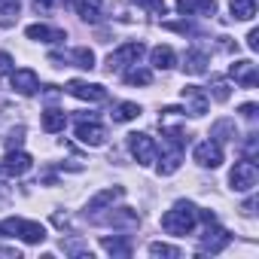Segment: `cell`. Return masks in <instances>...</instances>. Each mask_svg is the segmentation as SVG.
<instances>
[{
	"label": "cell",
	"instance_id": "8992f818",
	"mask_svg": "<svg viewBox=\"0 0 259 259\" xmlns=\"http://www.w3.org/2000/svg\"><path fill=\"white\" fill-rule=\"evenodd\" d=\"M180 95H183V101H186V113H189V116H204V113H207L210 98H207V92H204L201 85H183Z\"/></svg>",
	"mask_w": 259,
	"mask_h": 259
},
{
	"label": "cell",
	"instance_id": "4dcf8cb0",
	"mask_svg": "<svg viewBox=\"0 0 259 259\" xmlns=\"http://www.w3.org/2000/svg\"><path fill=\"white\" fill-rule=\"evenodd\" d=\"M138 7H144L147 13H153V16H165V0H135Z\"/></svg>",
	"mask_w": 259,
	"mask_h": 259
},
{
	"label": "cell",
	"instance_id": "9a60e30c",
	"mask_svg": "<svg viewBox=\"0 0 259 259\" xmlns=\"http://www.w3.org/2000/svg\"><path fill=\"white\" fill-rule=\"evenodd\" d=\"M25 34H28V40H40V43H61L64 40V31L46 28V25H31Z\"/></svg>",
	"mask_w": 259,
	"mask_h": 259
},
{
	"label": "cell",
	"instance_id": "f546056e",
	"mask_svg": "<svg viewBox=\"0 0 259 259\" xmlns=\"http://www.w3.org/2000/svg\"><path fill=\"white\" fill-rule=\"evenodd\" d=\"M19 10H22V0H0V16L4 19L19 16Z\"/></svg>",
	"mask_w": 259,
	"mask_h": 259
},
{
	"label": "cell",
	"instance_id": "6da1fadb",
	"mask_svg": "<svg viewBox=\"0 0 259 259\" xmlns=\"http://www.w3.org/2000/svg\"><path fill=\"white\" fill-rule=\"evenodd\" d=\"M195 220H198L195 204H189V201H177V204L162 217V229H165L168 235H189V232L195 229Z\"/></svg>",
	"mask_w": 259,
	"mask_h": 259
},
{
	"label": "cell",
	"instance_id": "d6986e66",
	"mask_svg": "<svg viewBox=\"0 0 259 259\" xmlns=\"http://www.w3.org/2000/svg\"><path fill=\"white\" fill-rule=\"evenodd\" d=\"M104 223H110V226H138L141 217H138V210H132V207H119V210H113Z\"/></svg>",
	"mask_w": 259,
	"mask_h": 259
},
{
	"label": "cell",
	"instance_id": "ffe728a7",
	"mask_svg": "<svg viewBox=\"0 0 259 259\" xmlns=\"http://www.w3.org/2000/svg\"><path fill=\"white\" fill-rule=\"evenodd\" d=\"M150 58H153V67H159V70L174 67V61H177V55H174L171 46H156V49L150 52Z\"/></svg>",
	"mask_w": 259,
	"mask_h": 259
},
{
	"label": "cell",
	"instance_id": "8d00e7d4",
	"mask_svg": "<svg viewBox=\"0 0 259 259\" xmlns=\"http://www.w3.org/2000/svg\"><path fill=\"white\" fill-rule=\"evenodd\" d=\"M241 113H244L247 119H253V116H256V104H244V107H241Z\"/></svg>",
	"mask_w": 259,
	"mask_h": 259
},
{
	"label": "cell",
	"instance_id": "7402d4cb",
	"mask_svg": "<svg viewBox=\"0 0 259 259\" xmlns=\"http://www.w3.org/2000/svg\"><path fill=\"white\" fill-rule=\"evenodd\" d=\"M122 192H125L122 186H116V189H104V192H98V195H95V198L89 201V210L95 213V210H101V207H107V204H113L116 198H122Z\"/></svg>",
	"mask_w": 259,
	"mask_h": 259
},
{
	"label": "cell",
	"instance_id": "ba28073f",
	"mask_svg": "<svg viewBox=\"0 0 259 259\" xmlns=\"http://www.w3.org/2000/svg\"><path fill=\"white\" fill-rule=\"evenodd\" d=\"M67 92H70L73 98H79V101H95V104L107 98V89H104V85H98V82H82V79L67 82Z\"/></svg>",
	"mask_w": 259,
	"mask_h": 259
},
{
	"label": "cell",
	"instance_id": "5b68a950",
	"mask_svg": "<svg viewBox=\"0 0 259 259\" xmlns=\"http://www.w3.org/2000/svg\"><path fill=\"white\" fill-rule=\"evenodd\" d=\"M128 150L138 159V165H153L156 162V144L150 135H128Z\"/></svg>",
	"mask_w": 259,
	"mask_h": 259
},
{
	"label": "cell",
	"instance_id": "603a6c76",
	"mask_svg": "<svg viewBox=\"0 0 259 259\" xmlns=\"http://www.w3.org/2000/svg\"><path fill=\"white\" fill-rule=\"evenodd\" d=\"M138 116H141V107L132 104V101H125V104H116V107H113V119H116V122H132V119H138Z\"/></svg>",
	"mask_w": 259,
	"mask_h": 259
},
{
	"label": "cell",
	"instance_id": "9c48e42d",
	"mask_svg": "<svg viewBox=\"0 0 259 259\" xmlns=\"http://www.w3.org/2000/svg\"><path fill=\"white\" fill-rule=\"evenodd\" d=\"M195 162L201 168H220L223 165V147L217 141H204L195 147Z\"/></svg>",
	"mask_w": 259,
	"mask_h": 259
},
{
	"label": "cell",
	"instance_id": "277c9868",
	"mask_svg": "<svg viewBox=\"0 0 259 259\" xmlns=\"http://www.w3.org/2000/svg\"><path fill=\"white\" fill-rule=\"evenodd\" d=\"M141 55H144V43H125V46H119L116 52H110L107 70H110V73H113V70H125V67L138 64Z\"/></svg>",
	"mask_w": 259,
	"mask_h": 259
},
{
	"label": "cell",
	"instance_id": "5bb4252c",
	"mask_svg": "<svg viewBox=\"0 0 259 259\" xmlns=\"http://www.w3.org/2000/svg\"><path fill=\"white\" fill-rule=\"evenodd\" d=\"M177 10H180L183 16H195V13L213 16V13H217V0H177Z\"/></svg>",
	"mask_w": 259,
	"mask_h": 259
},
{
	"label": "cell",
	"instance_id": "ac0fdd59",
	"mask_svg": "<svg viewBox=\"0 0 259 259\" xmlns=\"http://www.w3.org/2000/svg\"><path fill=\"white\" fill-rule=\"evenodd\" d=\"M64 125H67V113L64 110H46L43 113V132L55 135V132H64Z\"/></svg>",
	"mask_w": 259,
	"mask_h": 259
},
{
	"label": "cell",
	"instance_id": "cb8c5ba5",
	"mask_svg": "<svg viewBox=\"0 0 259 259\" xmlns=\"http://www.w3.org/2000/svg\"><path fill=\"white\" fill-rule=\"evenodd\" d=\"M70 61H73L76 67H82V70H92V67H95V52L85 49V46H82V49H73V52H70Z\"/></svg>",
	"mask_w": 259,
	"mask_h": 259
},
{
	"label": "cell",
	"instance_id": "d6a6232c",
	"mask_svg": "<svg viewBox=\"0 0 259 259\" xmlns=\"http://www.w3.org/2000/svg\"><path fill=\"white\" fill-rule=\"evenodd\" d=\"M22 135H25V128H16V132L10 135V141H7V147H10V150H16V147L22 144Z\"/></svg>",
	"mask_w": 259,
	"mask_h": 259
},
{
	"label": "cell",
	"instance_id": "e0dca14e",
	"mask_svg": "<svg viewBox=\"0 0 259 259\" xmlns=\"http://www.w3.org/2000/svg\"><path fill=\"white\" fill-rule=\"evenodd\" d=\"M101 247H104L110 256H122V259L132 256V241L122 238V235H119V238H101Z\"/></svg>",
	"mask_w": 259,
	"mask_h": 259
},
{
	"label": "cell",
	"instance_id": "2e32d148",
	"mask_svg": "<svg viewBox=\"0 0 259 259\" xmlns=\"http://www.w3.org/2000/svg\"><path fill=\"white\" fill-rule=\"evenodd\" d=\"M183 67H186V73H204L207 70V52H201V49H189L186 52V58H183Z\"/></svg>",
	"mask_w": 259,
	"mask_h": 259
},
{
	"label": "cell",
	"instance_id": "3957f363",
	"mask_svg": "<svg viewBox=\"0 0 259 259\" xmlns=\"http://www.w3.org/2000/svg\"><path fill=\"white\" fill-rule=\"evenodd\" d=\"M256 180H259L256 162H250V159L235 162V168H232V174H229V183H232L235 192H250V189L256 186Z\"/></svg>",
	"mask_w": 259,
	"mask_h": 259
},
{
	"label": "cell",
	"instance_id": "7a4b0ae2",
	"mask_svg": "<svg viewBox=\"0 0 259 259\" xmlns=\"http://www.w3.org/2000/svg\"><path fill=\"white\" fill-rule=\"evenodd\" d=\"M0 235H4V238H16V235H19L25 244H40V241H46V229H43L40 223L19 220V217H10V220L0 223Z\"/></svg>",
	"mask_w": 259,
	"mask_h": 259
},
{
	"label": "cell",
	"instance_id": "d4e9b609",
	"mask_svg": "<svg viewBox=\"0 0 259 259\" xmlns=\"http://www.w3.org/2000/svg\"><path fill=\"white\" fill-rule=\"evenodd\" d=\"M177 168H180V150H174V147H171V153L159 162V174H162V177H168V174H174Z\"/></svg>",
	"mask_w": 259,
	"mask_h": 259
},
{
	"label": "cell",
	"instance_id": "d590c367",
	"mask_svg": "<svg viewBox=\"0 0 259 259\" xmlns=\"http://www.w3.org/2000/svg\"><path fill=\"white\" fill-rule=\"evenodd\" d=\"M55 4H58V0H34V7H37V10H52Z\"/></svg>",
	"mask_w": 259,
	"mask_h": 259
},
{
	"label": "cell",
	"instance_id": "484cf974",
	"mask_svg": "<svg viewBox=\"0 0 259 259\" xmlns=\"http://www.w3.org/2000/svg\"><path fill=\"white\" fill-rule=\"evenodd\" d=\"M125 82H128V85H150V82H153V73L135 67V70H128V73H125Z\"/></svg>",
	"mask_w": 259,
	"mask_h": 259
},
{
	"label": "cell",
	"instance_id": "f1b7e54d",
	"mask_svg": "<svg viewBox=\"0 0 259 259\" xmlns=\"http://www.w3.org/2000/svg\"><path fill=\"white\" fill-rule=\"evenodd\" d=\"M150 256H171V259H177L180 256V250L177 247H171V244H150Z\"/></svg>",
	"mask_w": 259,
	"mask_h": 259
},
{
	"label": "cell",
	"instance_id": "4fadbf2b",
	"mask_svg": "<svg viewBox=\"0 0 259 259\" xmlns=\"http://www.w3.org/2000/svg\"><path fill=\"white\" fill-rule=\"evenodd\" d=\"M229 73H232V79H235V82H241L244 89H253V85H256V79H259V76H256V64H253V61H235V64L229 67Z\"/></svg>",
	"mask_w": 259,
	"mask_h": 259
},
{
	"label": "cell",
	"instance_id": "52a82bcc",
	"mask_svg": "<svg viewBox=\"0 0 259 259\" xmlns=\"http://www.w3.org/2000/svg\"><path fill=\"white\" fill-rule=\"evenodd\" d=\"M76 138H79L82 144H89V147H101V144L107 141V132H104V125H101V122L82 116L79 125H76Z\"/></svg>",
	"mask_w": 259,
	"mask_h": 259
},
{
	"label": "cell",
	"instance_id": "8fae6325",
	"mask_svg": "<svg viewBox=\"0 0 259 259\" xmlns=\"http://www.w3.org/2000/svg\"><path fill=\"white\" fill-rule=\"evenodd\" d=\"M25 171H31V156L22 150H10L4 159V174L7 177H22Z\"/></svg>",
	"mask_w": 259,
	"mask_h": 259
},
{
	"label": "cell",
	"instance_id": "7c38bea8",
	"mask_svg": "<svg viewBox=\"0 0 259 259\" xmlns=\"http://www.w3.org/2000/svg\"><path fill=\"white\" fill-rule=\"evenodd\" d=\"M10 82H13V89H16L19 95H34V92L40 89V79H37V73H34V70H28V67H22V70H13Z\"/></svg>",
	"mask_w": 259,
	"mask_h": 259
},
{
	"label": "cell",
	"instance_id": "e575fe53",
	"mask_svg": "<svg viewBox=\"0 0 259 259\" xmlns=\"http://www.w3.org/2000/svg\"><path fill=\"white\" fill-rule=\"evenodd\" d=\"M247 46H250L253 52L259 49V31H250V34H247Z\"/></svg>",
	"mask_w": 259,
	"mask_h": 259
},
{
	"label": "cell",
	"instance_id": "4316f807",
	"mask_svg": "<svg viewBox=\"0 0 259 259\" xmlns=\"http://www.w3.org/2000/svg\"><path fill=\"white\" fill-rule=\"evenodd\" d=\"M210 135H213V138H220V135H229L226 141H235V138H238V128H235V122H232V119H220V122L213 125V132H210Z\"/></svg>",
	"mask_w": 259,
	"mask_h": 259
},
{
	"label": "cell",
	"instance_id": "836d02e7",
	"mask_svg": "<svg viewBox=\"0 0 259 259\" xmlns=\"http://www.w3.org/2000/svg\"><path fill=\"white\" fill-rule=\"evenodd\" d=\"M10 67H13V58H10L7 52H0V73H7Z\"/></svg>",
	"mask_w": 259,
	"mask_h": 259
},
{
	"label": "cell",
	"instance_id": "44dd1931",
	"mask_svg": "<svg viewBox=\"0 0 259 259\" xmlns=\"http://www.w3.org/2000/svg\"><path fill=\"white\" fill-rule=\"evenodd\" d=\"M229 10H232V16H235L238 22H250V19L256 16V0H232Z\"/></svg>",
	"mask_w": 259,
	"mask_h": 259
},
{
	"label": "cell",
	"instance_id": "1f68e13d",
	"mask_svg": "<svg viewBox=\"0 0 259 259\" xmlns=\"http://www.w3.org/2000/svg\"><path fill=\"white\" fill-rule=\"evenodd\" d=\"M213 98L217 101H229V82L226 79H213Z\"/></svg>",
	"mask_w": 259,
	"mask_h": 259
},
{
	"label": "cell",
	"instance_id": "74e56055",
	"mask_svg": "<svg viewBox=\"0 0 259 259\" xmlns=\"http://www.w3.org/2000/svg\"><path fill=\"white\" fill-rule=\"evenodd\" d=\"M4 107H7V101H4V98H0V110H4Z\"/></svg>",
	"mask_w": 259,
	"mask_h": 259
},
{
	"label": "cell",
	"instance_id": "83f0119b",
	"mask_svg": "<svg viewBox=\"0 0 259 259\" xmlns=\"http://www.w3.org/2000/svg\"><path fill=\"white\" fill-rule=\"evenodd\" d=\"M76 10H79L82 19L95 22V19H98V0H76Z\"/></svg>",
	"mask_w": 259,
	"mask_h": 259
},
{
	"label": "cell",
	"instance_id": "30bf717a",
	"mask_svg": "<svg viewBox=\"0 0 259 259\" xmlns=\"http://www.w3.org/2000/svg\"><path fill=\"white\" fill-rule=\"evenodd\" d=\"M213 223H207V235L201 238V244H198V253H220L223 247H229V241H232V235L226 232V229H210Z\"/></svg>",
	"mask_w": 259,
	"mask_h": 259
}]
</instances>
